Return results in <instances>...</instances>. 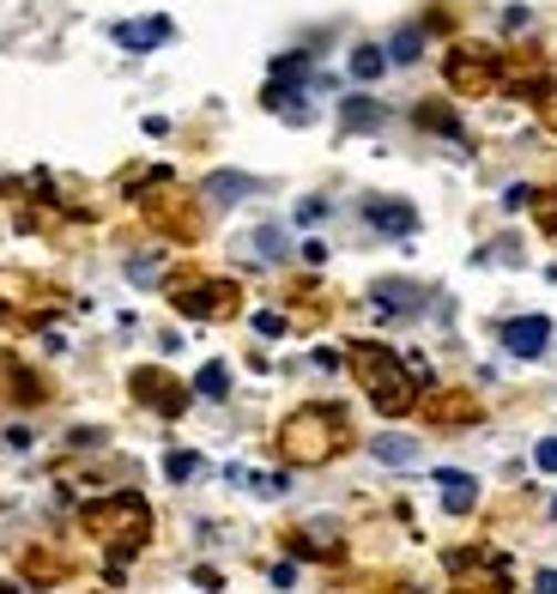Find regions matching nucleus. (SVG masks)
Wrapping results in <instances>:
<instances>
[{
  "label": "nucleus",
  "instance_id": "1",
  "mask_svg": "<svg viewBox=\"0 0 557 594\" xmlns=\"http://www.w3.org/2000/svg\"><path fill=\"white\" fill-rule=\"evenodd\" d=\"M340 443H345V412L340 407H297L291 419L279 424V449L297 468H321Z\"/></svg>",
  "mask_w": 557,
  "mask_h": 594
},
{
  "label": "nucleus",
  "instance_id": "2",
  "mask_svg": "<svg viewBox=\"0 0 557 594\" xmlns=\"http://www.w3.org/2000/svg\"><path fill=\"white\" fill-rule=\"evenodd\" d=\"M352 370H358V382L370 389V400H375L382 412H406L412 400H419V395H412L406 365H400V358L388 352V346H375V340H364V346L352 352Z\"/></svg>",
  "mask_w": 557,
  "mask_h": 594
},
{
  "label": "nucleus",
  "instance_id": "3",
  "mask_svg": "<svg viewBox=\"0 0 557 594\" xmlns=\"http://www.w3.org/2000/svg\"><path fill=\"white\" fill-rule=\"evenodd\" d=\"M85 528H92V534H115L122 546H140L146 528H152V510L134 492H122V498H110V503H92V510H85Z\"/></svg>",
  "mask_w": 557,
  "mask_h": 594
},
{
  "label": "nucleus",
  "instance_id": "4",
  "mask_svg": "<svg viewBox=\"0 0 557 594\" xmlns=\"http://www.w3.org/2000/svg\"><path fill=\"white\" fill-rule=\"evenodd\" d=\"M503 346H509L515 358H539L551 346V321L546 316H515L503 321Z\"/></svg>",
  "mask_w": 557,
  "mask_h": 594
},
{
  "label": "nucleus",
  "instance_id": "5",
  "mask_svg": "<svg viewBox=\"0 0 557 594\" xmlns=\"http://www.w3.org/2000/svg\"><path fill=\"white\" fill-rule=\"evenodd\" d=\"M115 43L122 49H158V43H171V19H127V24H115Z\"/></svg>",
  "mask_w": 557,
  "mask_h": 594
},
{
  "label": "nucleus",
  "instance_id": "6",
  "mask_svg": "<svg viewBox=\"0 0 557 594\" xmlns=\"http://www.w3.org/2000/svg\"><path fill=\"white\" fill-rule=\"evenodd\" d=\"M176 309H183V316H225L230 286H188L183 297H176Z\"/></svg>",
  "mask_w": 557,
  "mask_h": 594
},
{
  "label": "nucleus",
  "instance_id": "7",
  "mask_svg": "<svg viewBox=\"0 0 557 594\" xmlns=\"http://www.w3.org/2000/svg\"><path fill=\"white\" fill-rule=\"evenodd\" d=\"M134 389H140V400H152L164 419H176V412H183V389H176V382H164V377H152V370H140Z\"/></svg>",
  "mask_w": 557,
  "mask_h": 594
},
{
  "label": "nucleus",
  "instance_id": "8",
  "mask_svg": "<svg viewBox=\"0 0 557 594\" xmlns=\"http://www.w3.org/2000/svg\"><path fill=\"white\" fill-rule=\"evenodd\" d=\"M364 218H370L375 231H394V237H406V231L419 225V213H412V206H400V201H370Z\"/></svg>",
  "mask_w": 557,
  "mask_h": 594
},
{
  "label": "nucleus",
  "instance_id": "9",
  "mask_svg": "<svg viewBox=\"0 0 557 594\" xmlns=\"http://www.w3.org/2000/svg\"><path fill=\"white\" fill-rule=\"evenodd\" d=\"M436 485H443V503H448V510H473V503H478V480H473V473H455V468H443V473H436Z\"/></svg>",
  "mask_w": 557,
  "mask_h": 594
},
{
  "label": "nucleus",
  "instance_id": "10",
  "mask_svg": "<svg viewBox=\"0 0 557 594\" xmlns=\"http://www.w3.org/2000/svg\"><path fill=\"white\" fill-rule=\"evenodd\" d=\"M370 455L388 461V468H412V461H419V443H406V437H375Z\"/></svg>",
  "mask_w": 557,
  "mask_h": 594
},
{
  "label": "nucleus",
  "instance_id": "11",
  "mask_svg": "<svg viewBox=\"0 0 557 594\" xmlns=\"http://www.w3.org/2000/svg\"><path fill=\"white\" fill-rule=\"evenodd\" d=\"M419 55H424V31H419V24H400V31H394V43H388V61L412 68Z\"/></svg>",
  "mask_w": 557,
  "mask_h": 594
},
{
  "label": "nucleus",
  "instance_id": "12",
  "mask_svg": "<svg viewBox=\"0 0 557 594\" xmlns=\"http://www.w3.org/2000/svg\"><path fill=\"white\" fill-rule=\"evenodd\" d=\"M237 195H255V176H206V201H237Z\"/></svg>",
  "mask_w": 557,
  "mask_h": 594
},
{
  "label": "nucleus",
  "instance_id": "13",
  "mask_svg": "<svg viewBox=\"0 0 557 594\" xmlns=\"http://www.w3.org/2000/svg\"><path fill=\"white\" fill-rule=\"evenodd\" d=\"M340 122L345 127H375V122H382V103H375V98H345Z\"/></svg>",
  "mask_w": 557,
  "mask_h": 594
},
{
  "label": "nucleus",
  "instance_id": "14",
  "mask_svg": "<svg viewBox=\"0 0 557 594\" xmlns=\"http://www.w3.org/2000/svg\"><path fill=\"white\" fill-rule=\"evenodd\" d=\"M382 68H388L382 49H370V43H364V49H352V80H364V85H370V80H382Z\"/></svg>",
  "mask_w": 557,
  "mask_h": 594
},
{
  "label": "nucleus",
  "instance_id": "15",
  "mask_svg": "<svg viewBox=\"0 0 557 594\" xmlns=\"http://www.w3.org/2000/svg\"><path fill=\"white\" fill-rule=\"evenodd\" d=\"M225 389H230V370L225 365H206L200 377H194V395H206V400H225Z\"/></svg>",
  "mask_w": 557,
  "mask_h": 594
},
{
  "label": "nucleus",
  "instance_id": "16",
  "mask_svg": "<svg viewBox=\"0 0 557 594\" xmlns=\"http://www.w3.org/2000/svg\"><path fill=\"white\" fill-rule=\"evenodd\" d=\"M164 473H171V480L183 485V480H194V473H200V455H194V449H176V455L164 461Z\"/></svg>",
  "mask_w": 557,
  "mask_h": 594
},
{
  "label": "nucleus",
  "instance_id": "17",
  "mask_svg": "<svg viewBox=\"0 0 557 594\" xmlns=\"http://www.w3.org/2000/svg\"><path fill=\"white\" fill-rule=\"evenodd\" d=\"M412 286H375V309H412Z\"/></svg>",
  "mask_w": 557,
  "mask_h": 594
},
{
  "label": "nucleus",
  "instance_id": "18",
  "mask_svg": "<svg viewBox=\"0 0 557 594\" xmlns=\"http://www.w3.org/2000/svg\"><path fill=\"white\" fill-rule=\"evenodd\" d=\"M158 274H164V255H134V262H127V279H140V286L158 279Z\"/></svg>",
  "mask_w": 557,
  "mask_h": 594
},
{
  "label": "nucleus",
  "instance_id": "19",
  "mask_svg": "<svg viewBox=\"0 0 557 594\" xmlns=\"http://www.w3.org/2000/svg\"><path fill=\"white\" fill-rule=\"evenodd\" d=\"M279 243H285L279 231H255V255H261V262H279V255H285Z\"/></svg>",
  "mask_w": 557,
  "mask_h": 594
},
{
  "label": "nucleus",
  "instance_id": "20",
  "mask_svg": "<svg viewBox=\"0 0 557 594\" xmlns=\"http://www.w3.org/2000/svg\"><path fill=\"white\" fill-rule=\"evenodd\" d=\"M249 485H255V498H279L285 492V473H249Z\"/></svg>",
  "mask_w": 557,
  "mask_h": 594
},
{
  "label": "nucleus",
  "instance_id": "21",
  "mask_svg": "<svg viewBox=\"0 0 557 594\" xmlns=\"http://www.w3.org/2000/svg\"><path fill=\"white\" fill-rule=\"evenodd\" d=\"M255 334H267V340H279V334H285V316H279V309H261V316H255Z\"/></svg>",
  "mask_w": 557,
  "mask_h": 594
},
{
  "label": "nucleus",
  "instance_id": "22",
  "mask_svg": "<svg viewBox=\"0 0 557 594\" xmlns=\"http://www.w3.org/2000/svg\"><path fill=\"white\" fill-rule=\"evenodd\" d=\"M534 468L539 473H557V437H546V443L534 449Z\"/></svg>",
  "mask_w": 557,
  "mask_h": 594
},
{
  "label": "nucleus",
  "instance_id": "23",
  "mask_svg": "<svg viewBox=\"0 0 557 594\" xmlns=\"http://www.w3.org/2000/svg\"><path fill=\"white\" fill-rule=\"evenodd\" d=\"M419 122H424V127H443V134H455V115H448V110H424Z\"/></svg>",
  "mask_w": 557,
  "mask_h": 594
},
{
  "label": "nucleus",
  "instance_id": "24",
  "mask_svg": "<svg viewBox=\"0 0 557 594\" xmlns=\"http://www.w3.org/2000/svg\"><path fill=\"white\" fill-rule=\"evenodd\" d=\"M534 594H557V571H546V576H539V583H534Z\"/></svg>",
  "mask_w": 557,
  "mask_h": 594
},
{
  "label": "nucleus",
  "instance_id": "25",
  "mask_svg": "<svg viewBox=\"0 0 557 594\" xmlns=\"http://www.w3.org/2000/svg\"><path fill=\"white\" fill-rule=\"evenodd\" d=\"M0 594H19V588H12V583H0Z\"/></svg>",
  "mask_w": 557,
  "mask_h": 594
},
{
  "label": "nucleus",
  "instance_id": "26",
  "mask_svg": "<svg viewBox=\"0 0 557 594\" xmlns=\"http://www.w3.org/2000/svg\"><path fill=\"white\" fill-rule=\"evenodd\" d=\"M551 515H557V498H551Z\"/></svg>",
  "mask_w": 557,
  "mask_h": 594
}]
</instances>
